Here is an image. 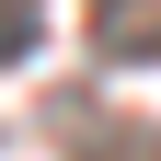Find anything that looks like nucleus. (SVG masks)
<instances>
[{
	"label": "nucleus",
	"mask_w": 161,
	"mask_h": 161,
	"mask_svg": "<svg viewBox=\"0 0 161 161\" xmlns=\"http://www.w3.org/2000/svg\"><path fill=\"white\" fill-rule=\"evenodd\" d=\"M92 46H104L115 69H150L161 58V0H104V12H92Z\"/></svg>",
	"instance_id": "1"
},
{
	"label": "nucleus",
	"mask_w": 161,
	"mask_h": 161,
	"mask_svg": "<svg viewBox=\"0 0 161 161\" xmlns=\"http://www.w3.org/2000/svg\"><path fill=\"white\" fill-rule=\"evenodd\" d=\"M92 161H161V150H150V138H138V150H92Z\"/></svg>",
	"instance_id": "2"
}]
</instances>
